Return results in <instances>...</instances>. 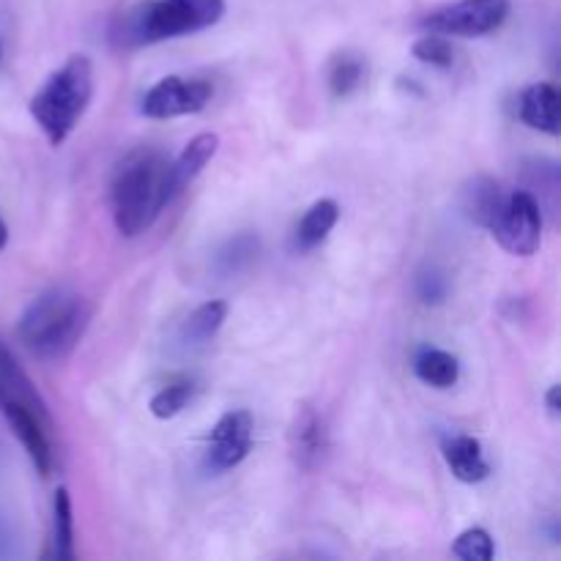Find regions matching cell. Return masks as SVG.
Instances as JSON below:
<instances>
[{
    "instance_id": "cell-1",
    "label": "cell",
    "mask_w": 561,
    "mask_h": 561,
    "mask_svg": "<svg viewBox=\"0 0 561 561\" xmlns=\"http://www.w3.org/2000/svg\"><path fill=\"white\" fill-rule=\"evenodd\" d=\"M179 195L173 186V159L159 148H137L118 164L113 179V219L126 239L146 233Z\"/></svg>"
},
{
    "instance_id": "cell-2",
    "label": "cell",
    "mask_w": 561,
    "mask_h": 561,
    "mask_svg": "<svg viewBox=\"0 0 561 561\" xmlns=\"http://www.w3.org/2000/svg\"><path fill=\"white\" fill-rule=\"evenodd\" d=\"M91 321V305L69 285H53L27 305L16 334L36 356L60 362L77 348Z\"/></svg>"
},
{
    "instance_id": "cell-3",
    "label": "cell",
    "mask_w": 561,
    "mask_h": 561,
    "mask_svg": "<svg viewBox=\"0 0 561 561\" xmlns=\"http://www.w3.org/2000/svg\"><path fill=\"white\" fill-rule=\"evenodd\" d=\"M222 16L225 0H142L121 16L115 36L124 47H142L206 31Z\"/></svg>"
},
{
    "instance_id": "cell-4",
    "label": "cell",
    "mask_w": 561,
    "mask_h": 561,
    "mask_svg": "<svg viewBox=\"0 0 561 561\" xmlns=\"http://www.w3.org/2000/svg\"><path fill=\"white\" fill-rule=\"evenodd\" d=\"M93 99V64L88 55H71L47 77L31 99V115L53 146L66 142Z\"/></svg>"
},
{
    "instance_id": "cell-5",
    "label": "cell",
    "mask_w": 561,
    "mask_h": 561,
    "mask_svg": "<svg viewBox=\"0 0 561 561\" xmlns=\"http://www.w3.org/2000/svg\"><path fill=\"white\" fill-rule=\"evenodd\" d=\"M493 239L507 252L518 257H529L542 244V208L535 195L526 190L513 192L504 197L502 211L496 214L493 225L488 228Z\"/></svg>"
},
{
    "instance_id": "cell-6",
    "label": "cell",
    "mask_w": 561,
    "mask_h": 561,
    "mask_svg": "<svg viewBox=\"0 0 561 561\" xmlns=\"http://www.w3.org/2000/svg\"><path fill=\"white\" fill-rule=\"evenodd\" d=\"M510 16V0H458V3L442 5L422 16L420 25L427 33H442V36H485L499 31Z\"/></svg>"
},
{
    "instance_id": "cell-7",
    "label": "cell",
    "mask_w": 561,
    "mask_h": 561,
    "mask_svg": "<svg viewBox=\"0 0 561 561\" xmlns=\"http://www.w3.org/2000/svg\"><path fill=\"white\" fill-rule=\"evenodd\" d=\"M214 96L211 82L201 80V77H179L170 75L159 80L151 91L142 96V115L148 118H179V115H195L208 107Z\"/></svg>"
},
{
    "instance_id": "cell-8",
    "label": "cell",
    "mask_w": 561,
    "mask_h": 561,
    "mask_svg": "<svg viewBox=\"0 0 561 561\" xmlns=\"http://www.w3.org/2000/svg\"><path fill=\"white\" fill-rule=\"evenodd\" d=\"M252 433H255V420H252L250 411H228V414L214 425L211 438H208V469L222 474V471H230L239 463H244V458L252 449Z\"/></svg>"
},
{
    "instance_id": "cell-9",
    "label": "cell",
    "mask_w": 561,
    "mask_h": 561,
    "mask_svg": "<svg viewBox=\"0 0 561 561\" xmlns=\"http://www.w3.org/2000/svg\"><path fill=\"white\" fill-rule=\"evenodd\" d=\"M288 444L299 469L316 471L323 463L329 453V431L323 416L312 405L296 411L288 431Z\"/></svg>"
},
{
    "instance_id": "cell-10",
    "label": "cell",
    "mask_w": 561,
    "mask_h": 561,
    "mask_svg": "<svg viewBox=\"0 0 561 561\" xmlns=\"http://www.w3.org/2000/svg\"><path fill=\"white\" fill-rule=\"evenodd\" d=\"M3 414L14 436L25 447L31 463L36 466L38 474L47 477L53 471V449H49L47 433L44 431H49V427L33 411H27L22 403H14V400H3Z\"/></svg>"
},
{
    "instance_id": "cell-11",
    "label": "cell",
    "mask_w": 561,
    "mask_h": 561,
    "mask_svg": "<svg viewBox=\"0 0 561 561\" xmlns=\"http://www.w3.org/2000/svg\"><path fill=\"white\" fill-rule=\"evenodd\" d=\"M518 115L529 129L546 131V135L559 137L561 118H559V91L551 82H535L520 93Z\"/></svg>"
},
{
    "instance_id": "cell-12",
    "label": "cell",
    "mask_w": 561,
    "mask_h": 561,
    "mask_svg": "<svg viewBox=\"0 0 561 561\" xmlns=\"http://www.w3.org/2000/svg\"><path fill=\"white\" fill-rule=\"evenodd\" d=\"M444 460H447L449 471L458 482L466 485H477L491 477V463H488L482 444L474 436H449L442 444Z\"/></svg>"
},
{
    "instance_id": "cell-13",
    "label": "cell",
    "mask_w": 561,
    "mask_h": 561,
    "mask_svg": "<svg viewBox=\"0 0 561 561\" xmlns=\"http://www.w3.org/2000/svg\"><path fill=\"white\" fill-rule=\"evenodd\" d=\"M0 392H3V400H14V403H22L27 411L38 416L47 427H53V420H49L47 403L42 400V394L36 392L31 378L25 376L20 365H16L14 356L9 354L3 343H0Z\"/></svg>"
},
{
    "instance_id": "cell-14",
    "label": "cell",
    "mask_w": 561,
    "mask_h": 561,
    "mask_svg": "<svg viewBox=\"0 0 561 561\" xmlns=\"http://www.w3.org/2000/svg\"><path fill=\"white\" fill-rule=\"evenodd\" d=\"M504 192L499 186V181H493L491 175H477L469 181V186L463 190V211L480 228H491L496 214L504 206Z\"/></svg>"
},
{
    "instance_id": "cell-15",
    "label": "cell",
    "mask_w": 561,
    "mask_h": 561,
    "mask_svg": "<svg viewBox=\"0 0 561 561\" xmlns=\"http://www.w3.org/2000/svg\"><path fill=\"white\" fill-rule=\"evenodd\" d=\"M217 148H219V137L214 135V131H203V135L192 137V140L186 142L184 151L173 159L175 192H184L186 186H190L192 181L203 173V168L211 162L214 153H217Z\"/></svg>"
},
{
    "instance_id": "cell-16",
    "label": "cell",
    "mask_w": 561,
    "mask_h": 561,
    "mask_svg": "<svg viewBox=\"0 0 561 561\" xmlns=\"http://www.w3.org/2000/svg\"><path fill=\"white\" fill-rule=\"evenodd\" d=\"M337 219L340 206L334 201L323 197V201L312 203V206L307 208L305 217H301L299 228H296V250L310 252L316 250L318 244H323L327 236L334 230V225H337Z\"/></svg>"
},
{
    "instance_id": "cell-17",
    "label": "cell",
    "mask_w": 561,
    "mask_h": 561,
    "mask_svg": "<svg viewBox=\"0 0 561 561\" xmlns=\"http://www.w3.org/2000/svg\"><path fill=\"white\" fill-rule=\"evenodd\" d=\"M228 321V301L211 299L197 307L181 327V340L186 345H206L219 334V329Z\"/></svg>"
},
{
    "instance_id": "cell-18",
    "label": "cell",
    "mask_w": 561,
    "mask_h": 561,
    "mask_svg": "<svg viewBox=\"0 0 561 561\" xmlns=\"http://www.w3.org/2000/svg\"><path fill=\"white\" fill-rule=\"evenodd\" d=\"M414 373L422 383L433 389H449L460 378V362L449 351L425 348L414 359Z\"/></svg>"
},
{
    "instance_id": "cell-19",
    "label": "cell",
    "mask_w": 561,
    "mask_h": 561,
    "mask_svg": "<svg viewBox=\"0 0 561 561\" xmlns=\"http://www.w3.org/2000/svg\"><path fill=\"white\" fill-rule=\"evenodd\" d=\"M53 557L58 561L75 559V513L66 488H58L53 499Z\"/></svg>"
},
{
    "instance_id": "cell-20",
    "label": "cell",
    "mask_w": 561,
    "mask_h": 561,
    "mask_svg": "<svg viewBox=\"0 0 561 561\" xmlns=\"http://www.w3.org/2000/svg\"><path fill=\"white\" fill-rule=\"evenodd\" d=\"M367 77V64L362 55L343 53L332 60V69H329V88H332L334 96L345 99L351 93H356L362 88Z\"/></svg>"
},
{
    "instance_id": "cell-21",
    "label": "cell",
    "mask_w": 561,
    "mask_h": 561,
    "mask_svg": "<svg viewBox=\"0 0 561 561\" xmlns=\"http://www.w3.org/2000/svg\"><path fill=\"white\" fill-rule=\"evenodd\" d=\"M192 394H195L192 381H175L170 387L159 389L151 398V403H148V409H151L157 420H173V416H179L190 405Z\"/></svg>"
},
{
    "instance_id": "cell-22",
    "label": "cell",
    "mask_w": 561,
    "mask_h": 561,
    "mask_svg": "<svg viewBox=\"0 0 561 561\" xmlns=\"http://www.w3.org/2000/svg\"><path fill=\"white\" fill-rule=\"evenodd\" d=\"M496 548H493V537L485 529L474 526V529H466L463 535H458V540L453 542V557L463 561H491Z\"/></svg>"
},
{
    "instance_id": "cell-23",
    "label": "cell",
    "mask_w": 561,
    "mask_h": 561,
    "mask_svg": "<svg viewBox=\"0 0 561 561\" xmlns=\"http://www.w3.org/2000/svg\"><path fill=\"white\" fill-rule=\"evenodd\" d=\"M411 53H414L416 60L436 66V69H449L455 64L453 44L442 33H427V36H422L420 42H414Z\"/></svg>"
},
{
    "instance_id": "cell-24",
    "label": "cell",
    "mask_w": 561,
    "mask_h": 561,
    "mask_svg": "<svg viewBox=\"0 0 561 561\" xmlns=\"http://www.w3.org/2000/svg\"><path fill=\"white\" fill-rule=\"evenodd\" d=\"M257 255V239L255 236L244 233V236H236L233 241H228L222 252H219V268L222 274H236Z\"/></svg>"
},
{
    "instance_id": "cell-25",
    "label": "cell",
    "mask_w": 561,
    "mask_h": 561,
    "mask_svg": "<svg viewBox=\"0 0 561 561\" xmlns=\"http://www.w3.org/2000/svg\"><path fill=\"white\" fill-rule=\"evenodd\" d=\"M416 294L425 305H442L444 296H447V279L431 268V272H422L420 279H416Z\"/></svg>"
},
{
    "instance_id": "cell-26",
    "label": "cell",
    "mask_w": 561,
    "mask_h": 561,
    "mask_svg": "<svg viewBox=\"0 0 561 561\" xmlns=\"http://www.w3.org/2000/svg\"><path fill=\"white\" fill-rule=\"evenodd\" d=\"M546 405H548V411H551V416H559V411H561V405H559V387L548 389Z\"/></svg>"
},
{
    "instance_id": "cell-27",
    "label": "cell",
    "mask_w": 561,
    "mask_h": 561,
    "mask_svg": "<svg viewBox=\"0 0 561 561\" xmlns=\"http://www.w3.org/2000/svg\"><path fill=\"white\" fill-rule=\"evenodd\" d=\"M5 244H9V228H5V222L0 219V250H3Z\"/></svg>"
},
{
    "instance_id": "cell-28",
    "label": "cell",
    "mask_w": 561,
    "mask_h": 561,
    "mask_svg": "<svg viewBox=\"0 0 561 561\" xmlns=\"http://www.w3.org/2000/svg\"><path fill=\"white\" fill-rule=\"evenodd\" d=\"M0 58H3V44H0Z\"/></svg>"
}]
</instances>
